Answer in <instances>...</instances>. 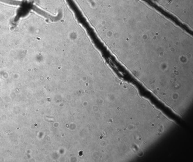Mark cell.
I'll use <instances>...</instances> for the list:
<instances>
[{
    "label": "cell",
    "mask_w": 193,
    "mask_h": 162,
    "mask_svg": "<svg viewBox=\"0 0 193 162\" xmlns=\"http://www.w3.org/2000/svg\"><path fill=\"white\" fill-rule=\"evenodd\" d=\"M118 32L112 47L116 57L153 90L158 80L178 84L192 79L193 41L173 24L163 20L128 22Z\"/></svg>",
    "instance_id": "obj_1"
},
{
    "label": "cell",
    "mask_w": 193,
    "mask_h": 162,
    "mask_svg": "<svg viewBox=\"0 0 193 162\" xmlns=\"http://www.w3.org/2000/svg\"><path fill=\"white\" fill-rule=\"evenodd\" d=\"M0 1H2L3 2H5L6 1V3L9 4H12L15 5H19L20 4V1H13V0H0Z\"/></svg>",
    "instance_id": "obj_2"
}]
</instances>
